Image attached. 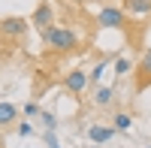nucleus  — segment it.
Segmentation results:
<instances>
[{
    "label": "nucleus",
    "instance_id": "16",
    "mask_svg": "<svg viewBox=\"0 0 151 148\" xmlns=\"http://www.w3.org/2000/svg\"><path fill=\"white\" fill-rule=\"evenodd\" d=\"M21 112H24V115H27V118H36V115H40V103H33V100H30L27 106H24V109H21Z\"/></svg>",
    "mask_w": 151,
    "mask_h": 148
},
{
    "label": "nucleus",
    "instance_id": "2",
    "mask_svg": "<svg viewBox=\"0 0 151 148\" xmlns=\"http://www.w3.org/2000/svg\"><path fill=\"white\" fill-rule=\"evenodd\" d=\"M127 12H124L121 6H103L97 12V24L100 27H106V30H124L127 27Z\"/></svg>",
    "mask_w": 151,
    "mask_h": 148
},
{
    "label": "nucleus",
    "instance_id": "13",
    "mask_svg": "<svg viewBox=\"0 0 151 148\" xmlns=\"http://www.w3.org/2000/svg\"><path fill=\"white\" fill-rule=\"evenodd\" d=\"M40 121H42L45 130H58V118H55L52 112H40Z\"/></svg>",
    "mask_w": 151,
    "mask_h": 148
},
{
    "label": "nucleus",
    "instance_id": "10",
    "mask_svg": "<svg viewBox=\"0 0 151 148\" xmlns=\"http://www.w3.org/2000/svg\"><path fill=\"white\" fill-rule=\"evenodd\" d=\"M112 100H115V88H100L97 97H94V103H97V106H109Z\"/></svg>",
    "mask_w": 151,
    "mask_h": 148
},
{
    "label": "nucleus",
    "instance_id": "18",
    "mask_svg": "<svg viewBox=\"0 0 151 148\" xmlns=\"http://www.w3.org/2000/svg\"><path fill=\"white\" fill-rule=\"evenodd\" d=\"M73 3H91V0H73Z\"/></svg>",
    "mask_w": 151,
    "mask_h": 148
},
{
    "label": "nucleus",
    "instance_id": "3",
    "mask_svg": "<svg viewBox=\"0 0 151 148\" xmlns=\"http://www.w3.org/2000/svg\"><path fill=\"white\" fill-rule=\"evenodd\" d=\"M27 18H21V15H6V18H0V36L3 40H21L24 33H27Z\"/></svg>",
    "mask_w": 151,
    "mask_h": 148
},
{
    "label": "nucleus",
    "instance_id": "11",
    "mask_svg": "<svg viewBox=\"0 0 151 148\" xmlns=\"http://www.w3.org/2000/svg\"><path fill=\"white\" fill-rule=\"evenodd\" d=\"M130 124H133V118L127 112H118L115 118H112V127H115V130H130Z\"/></svg>",
    "mask_w": 151,
    "mask_h": 148
},
{
    "label": "nucleus",
    "instance_id": "9",
    "mask_svg": "<svg viewBox=\"0 0 151 148\" xmlns=\"http://www.w3.org/2000/svg\"><path fill=\"white\" fill-rule=\"evenodd\" d=\"M112 136H115V127H88V139H91V142H97V145L109 142Z\"/></svg>",
    "mask_w": 151,
    "mask_h": 148
},
{
    "label": "nucleus",
    "instance_id": "7",
    "mask_svg": "<svg viewBox=\"0 0 151 148\" xmlns=\"http://www.w3.org/2000/svg\"><path fill=\"white\" fill-rule=\"evenodd\" d=\"M121 9L130 18H145V15H151V0H124Z\"/></svg>",
    "mask_w": 151,
    "mask_h": 148
},
{
    "label": "nucleus",
    "instance_id": "8",
    "mask_svg": "<svg viewBox=\"0 0 151 148\" xmlns=\"http://www.w3.org/2000/svg\"><path fill=\"white\" fill-rule=\"evenodd\" d=\"M148 85H151V48L142 52V60H139V82H136V88L145 91Z\"/></svg>",
    "mask_w": 151,
    "mask_h": 148
},
{
    "label": "nucleus",
    "instance_id": "17",
    "mask_svg": "<svg viewBox=\"0 0 151 148\" xmlns=\"http://www.w3.org/2000/svg\"><path fill=\"white\" fill-rule=\"evenodd\" d=\"M30 133H33V127L27 124V121H24V124H18V136H30Z\"/></svg>",
    "mask_w": 151,
    "mask_h": 148
},
{
    "label": "nucleus",
    "instance_id": "5",
    "mask_svg": "<svg viewBox=\"0 0 151 148\" xmlns=\"http://www.w3.org/2000/svg\"><path fill=\"white\" fill-rule=\"evenodd\" d=\"M88 82H91V76H88L85 70H70L67 76H64V88H67L70 94H82V91L88 88Z\"/></svg>",
    "mask_w": 151,
    "mask_h": 148
},
{
    "label": "nucleus",
    "instance_id": "14",
    "mask_svg": "<svg viewBox=\"0 0 151 148\" xmlns=\"http://www.w3.org/2000/svg\"><path fill=\"white\" fill-rule=\"evenodd\" d=\"M103 73H106V60H100V64L88 73V76H91V82H97V79H103Z\"/></svg>",
    "mask_w": 151,
    "mask_h": 148
},
{
    "label": "nucleus",
    "instance_id": "15",
    "mask_svg": "<svg viewBox=\"0 0 151 148\" xmlns=\"http://www.w3.org/2000/svg\"><path fill=\"white\" fill-rule=\"evenodd\" d=\"M42 142H45L48 148H60V145H58V136H55V130H45V133H42Z\"/></svg>",
    "mask_w": 151,
    "mask_h": 148
},
{
    "label": "nucleus",
    "instance_id": "20",
    "mask_svg": "<svg viewBox=\"0 0 151 148\" xmlns=\"http://www.w3.org/2000/svg\"><path fill=\"white\" fill-rule=\"evenodd\" d=\"M145 148H151V145H145Z\"/></svg>",
    "mask_w": 151,
    "mask_h": 148
},
{
    "label": "nucleus",
    "instance_id": "6",
    "mask_svg": "<svg viewBox=\"0 0 151 148\" xmlns=\"http://www.w3.org/2000/svg\"><path fill=\"white\" fill-rule=\"evenodd\" d=\"M18 112H21V109H18L15 103L0 100V130H6V127L15 124V121H18Z\"/></svg>",
    "mask_w": 151,
    "mask_h": 148
},
{
    "label": "nucleus",
    "instance_id": "19",
    "mask_svg": "<svg viewBox=\"0 0 151 148\" xmlns=\"http://www.w3.org/2000/svg\"><path fill=\"white\" fill-rule=\"evenodd\" d=\"M88 148H97V145H88Z\"/></svg>",
    "mask_w": 151,
    "mask_h": 148
},
{
    "label": "nucleus",
    "instance_id": "12",
    "mask_svg": "<svg viewBox=\"0 0 151 148\" xmlns=\"http://www.w3.org/2000/svg\"><path fill=\"white\" fill-rule=\"evenodd\" d=\"M130 70H133V60L130 57H118L115 60V76H127Z\"/></svg>",
    "mask_w": 151,
    "mask_h": 148
},
{
    "label": "nucleus",
    "instance_id": "4",
    "mask_svg": "<svg viewBox=\"0 0 151 148\" xmlns=\"http://www.w3.org/2000/svg\"><path fill=\"white\" fill-rule=\"evenodd\" d=\"M30 24L36 30H48L55 24V9H52V3L48 0H40V6L33 9V15H30Z\"/></svg>",
    "mask_w": 151,
    "mask_h": 148
},
{
    "label": "nucleus",
    "instance_id": "1",
    "mask_svg": "<svg viewBox=\"0 0 151 148\" xmlns=\"http://www.w3.org/2000/svg\"><path fill=\"white\" fill-rule=\"evenodd\" d=\"M40 33H42V42L52 48V52H60V55H67V52H73V48L79 45V36L70 27H64V24H52L48 30H40Z\"/></svg>",
    "mask_w": 151,
    "mask_h": 148
}]
</instances>
